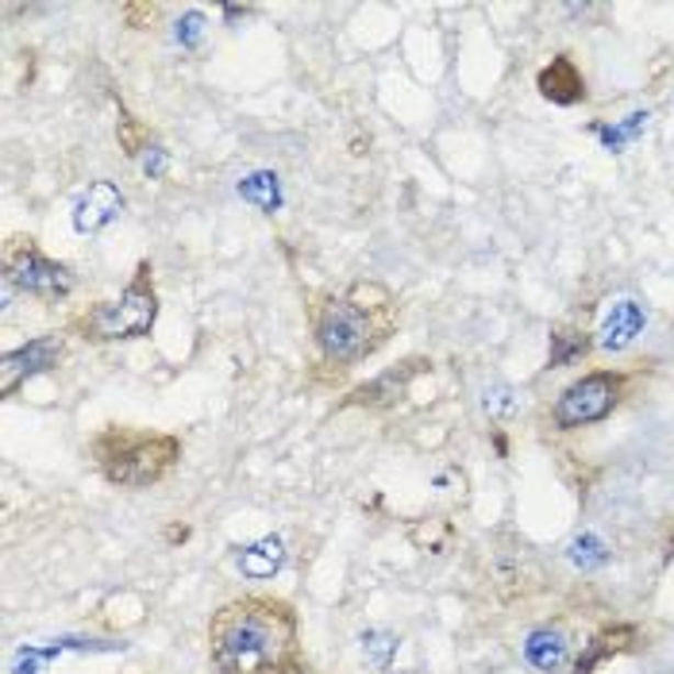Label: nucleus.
<instances>
[{
    "label": "nucleus",
    "instance_id": "f257e3e1",
    "mask_svg": "<svg viewBox=\"0 0 674 674\" xmlns=\"http://www.w3.org/2000/svg\"><path fill=\"white\" fill-rule=\"evenodd\" d=\"M209 663L216 674H313L301 648V617L278 594H244L209 620Z\"/></svg>",
    "mask_w": 674,
    "mask_h": 674
},
{
    "label": "nucleus",
    "instance_id": "f03ea898",
    "mask_svg": "<svg viewBox=\"0 0 674 674\" xmlns=\"http://www.w3.org/2000/svg\"><path fill=\"white\" fill-rule=\"evenodd\" d=\"M401 305L382 282H351L339 293H321L308 305V328L324 367L351 370L378 355L397 332Z\"/></svg>",
    "mask_w": 674,
    "mask_h": 674
},
{
    "label": "nucleus",
    "instance_id": "7ed1b4c3",
    "mask_svg": "<svg viewBox=\"0 0 674 674\" xmlns=\"http://www.w3.org/2000/svg\"><path fill=\"white\" fill-rule=\"evenodd\" d=\"M93 463L109 486L120 490H150L181 463V439L173 431L127 428V424H104L89 443Z\"/></svg>",
    "mask_w": 674,
    "mask_h": 674
},
{
    "label": "nucleus",
    "instance_id": "20e7f679",
    "mask_svg": "<svg viewBox=\"0 0 674 674\" xmlns=\"http://www.w3.org/2000/svg\"><path fill=\"white\" fill-rule=\"evenodd\" d=\"M155 321H158L155 267L143 259L120 297L93 301V305H86L81 313L70 316V336L86 339V344H120V339L150 336Z\"/></svg>",
    "mask_w": 674,
    "mask_h": 674
},
{
    "label": "nucleus",
    "instance_id": "39448f33",
    "mask_svg": "<svg viewBox=\"0 0 674 674\" xmlns=\"http://www.w3.org/2000/svg\"><path fill=\"white\" fill-rule=\"evenodd\" d=\"M0 262H4V282H9L12 290L27 293V297H35V301H47V305L70 297L74 270L66 267V262L50 259V255H43L32 236L4 239Z\"/></svg>",
    "mask_w": 674,
    "mask_h": 674
},
{
    "label": "nucleus",
    "instance_id": "423d86ee",
    "mask_svg": "<svg viewBox=\"0 0 674 674\" xmlns=\"http://www.w3.org/2000/svg\"><path fill=\"white\" fill-rule=\"evenodd\" d=\"M625 390H628V378L620 370H589V374H582L578 382H571L563 390V397L551 408V424L559 431H574V428H586V424L605 420L620 405Z\"/></svg>",
    "mask_w": 674,
    "mask_h": 674
},
{
    "label": "nucleus",
    "instance_id": "0eeeda50",
    "mask_svg": "<svg viewBox=\"0 0 674 674\" xmlns=\"http://www.w3.org/2000/svg\"><path fill=\"white\" fill-rule=\"evenodd\" d=\"M63 355H66L63 332H50V336H40V339H32V344L16 347V351H9L0 359V393L12 397V393H16L20 385L32 382L35 374L55 370L58 362H63Z\"/></svg>",
    "mask_w": 674,
    "mask_h": 674
},
{
    "label": "nucleus",
    "instance_id": "6e6552de",
    "mask_svg": "<svg viewBox=\"0 0 674 674\" xmlns=\"http://www.w3.org/2000/svg\"><path fill=\"white\" fill-rule=\"evenodd\" d=\"M124 212V193H120L112 181H93L86 193L74 204V228L81 236H97L101 228H109L112 220Z\"/></svg>",
    "mask_w": 674,
    "mask_h": 674
},
{
    "label": "nucleus",
    "instance_id": "1a4fd4ad",
    "mask_svg": "<svg viewBox=\"0 0 674 674\" xmlns=\"http://www.w3.org/2000/svg\"><path fill=\"white\" fill-rule=\"evenodd\" d=\"M643 324H648V313H643L640 301H632V297L613 301V308L602 321V332H597V347H605V351H625V347L643 332Z\"/></svg>",
    "mask_w": 674,
    "mask_h": 674
},
{
    "label": "nucleus",
    "instance_id": "9d476101",
    "mask_svg": "<svg viewBox=\"0 0 674 674\" xmlns=\"http://www.w3.org/2000/svg\"><path fill=\"white\" fill-rule=\"evenodd\" d=\"M540 93L548 97L551 104H578V101H586V78H582V70L574 66V58L571 55H559V58H551L548 66L540 70Z\"/></svg>",
    "mask_w": 674,
    "mask_h": 674
},
{
    "label": "nucleus",
    "instance_id": "9b49d317",
    "mask_svg": "<svg viewBox=\"0 0 674 674\" xmlns=\"http://www.w3.org/2000/svg\"><path fill=\"white\" fill-rule=\"evenodd\" d=\"M636 628L632 625H617V628H605L602 636H594V643H586V651H582L578 666H574V674H594L597 666L605 663V659L620 655V651H628L636 643Z\"/></svg>",
    "mask_w": 674,
    "mask_h": 674
},
{
    "label": "nucleus",
    "instance_id": "f8f14e48",
    "mask_svg": "<svg viewBox=\"0 0 674 674\" xmlns=\"http://www.w3.org/2000/svg\"><path fill=\"white\" fill-rule=\"evenodd\" d=\"M525 655L536 671H559V666L566 663V655H571V643H566V636L555 632V628H540V632L528 636Z\"/></svg>",
    "mask_w": 674,
    "mask_h": 674
},
{
    "label": "nucleus",
    "instance_id": "ddd939ff",
    "mask_svg": "<svg viewBox=\"0 0 674 674\" xmlns=\"http://www.w3.org/2000/svg\"><path fill=\"white\" fill-rule=\"evenodd\" d=\"M285 563V548L278 536H267V540L251 543V548L239 555V571L247 574V578H274L278 571H282Z\"/></svg>",
    "mask_w": 674,
    "mask_h": 674
},
{
    "label": "nucleus",
    "instance_id": "4468645a",
    "mask_svg": "<svg viewBox=\"0 0 674 674\" xmlns=\"http://www.w3.org/2000/svg\"><path fill=\"white\" fill-rule=\"evenodd\" d=\"M239 196H244V201H251V204H259L262 212H274L278 204H282V193H278V178H274V173H267V170H259V173H251V178L239 181Z\"/></svg>",
    "mask_w": 674,
    "mask_h": 674
},
{
    "label": "nucleus",
    "instance_id": "2eb2a0df",
    "mask_svg": "<svg viewBox=\"0 0 674 674\" xmlns=\"http://www.w3.org/2000/svg\"><path fill=\"white\" fill-rule=\"evenodd\" d=\"M405 378H408V370H390V374H382V378H374L370 385H362V390H355L351 393V401L355 405H385V401H393L401 393V385H405Z\"/></svg>",
    "mask_w": 674,
    "mask_h": 674
},
{
    "label": "nucleus",
    "instance_id": "dca6fc26",
    "mask_svg": "<svg viewBox=\"0 0 674 674\" xmlns=\"http://www.w3.org/2000/svg\"><path fill=\"white\" fill-rule=\"evenodd\" d=\"M589 351V339L582 332H566V328H555L551 332V367H566V362L582 359Z\"/></svg>",
    "mask_w": 674,
    "mask_h": 674
},
{
    "label": "nucleus",
    "instance_id": "f3484780",
    "mask_svg": "<svg viewBox=\"0 0 674 674\" xmlns=\"http://www.w3.org/2000/svg\"><path fill=\"white\" fill-rule=\"evenodd\" d=\"M571 563L582 566V571H594V566L609 563V551H605V543L597 540L594 532H586V536H578V540L571 543Z\"/></svg>",
    "mask_w": 674,
    "mask_h": 674
},
{
    "label": "nucleus",
    "instance_id": "a211bd4d",
    "mask_svg": "<svg viewBox=\"0 0 674 674\" xmlns=\"http://www.w3.org/2000/svg\"><path fill=\"white\" fill-rule=\"evenodd\" d=\"M116 135H120V143H124V150L127 155H143V150H150V147H143V139H150V132L147 127L139 124L135 116H127V112H120V127H116Z\"/></svg>",
    "mask_w": 674,
    "mask_h": 674
},
{
    "label": "nucleus",
    "instance_id": "6ab92c4d",
    "mask_svg": "<svg viewBox=\"0 0 674 674\" xmlns=\"http://www.w3.org/2000/svg\"><path fill=\"white\" fill-rule=\"evenodd\" d=\"M643 124H648V112H632V116H628L620 127H602V139H605V147H613V150H617L620 143H628V139H632V135H640V132H643Z\"/></svg>",
    "mask_w": 674,
    "mask_h": 674
},
{
    "label": "nucleus",
    "instance_id": "aec40b11",
    "mask_svg": "<svg viewBox=\"0 0 674 674\" xmlns=\"http://www.w3.org/2000/svg\"><path fill=\"white\" fill-rule=\"evenodd\" d=\"M482 405H486L490 416H513V413H517V397H513L509 385H490L486 397H482Z\"/></svg>",
    "mask_w": 674,
    "mask_h": 674
},
{
    "label": "nucleus",
    "instance_id": "412c9836",
    "mask_svg": "<svg viewBox=\"0 0 674 674\" xmlns=\"http://www.w3.org/2000/svg\"><path fill=\"white\" fill-rule=\"evenodd\" d=\"M201 35H204V16H201V12H189V16L178 24V43H181V47H193Z\"/></svg>",
    "mask_w": 674,
    "mask_h": 674
}]
</instances>
